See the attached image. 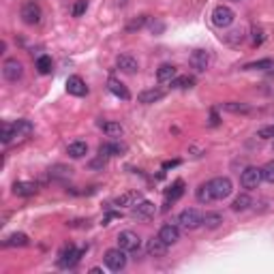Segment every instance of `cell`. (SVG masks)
I'll return each instance as SVG.
<instances>
[{"mask_svg":"<svg viewBox=\"0 0 274 274\" xmlns=\"http://www.w3.org/2000/svg\"><path fill=\"white\" fill-rule=\"evenodd\" d=\"M159 238H161L163 242H167V244H176V242L180 240V230H178L176 225L167 223V225H163V227H161Z\"/></svg>","mask_w":274,"mask_h":274,"instance_id":"cell-18","label":"cell"},{"mask_svg":"<svg viewBox=\"0 0 274 274\" xmlns=\"http://www.w3.org/2000/svg\"><path fill=\"white\" fill-rule=\"evenodd\" d=\"M251 206H253V199L249 193H240L232 202V210H236V212H244V210H249Z\"/></svg>","mask_w":274,"mask_h":274,"instance_id":"cell-26","label":"cell"},{"mask_svg":"<svg viewBox=\"0 0 274 274\" xmlns=\"http://www.w3.org/2000/svg\"><path fill=\"white\" fill-rule=\"evenodd\" d=\"M86 9H88V3H86V0H77V3L75 5H73V17H81V15H84L86 13Z\"/></svg>","mask_w":274,"mask_h":274,"instance_id":"cell-36","label":"cell"},{"mask_svg":"<svg viewBox=\"0 0 274 274\" xmlns=\"http://www.w3.org/2000/svg\"><path fill=\"white\" fill-rule=\"evenodd\" d=\"M36 193V185L34 182H15L13 185V195H17V197H30V195H34Z\"/></svg>","mask_w":274,"mask_h":274,"instance_id":"cell-21","label":"cell"},{"mask_svg":"<svg viewBox=\"0 0 274 274\" xmlns=\"http://www.w3.org/2000/svg\"><path fill=\"white\" fill-rule=\"evenodd\" d=\"M257 137H259V140H274V124L259 129V131H257Z\"/></svg>","mask_w":274,"mask_h":274,"instance_id":"cell-38","label":"cell"},{"mask_svg":"<svg viewBox=\"0 0 274 274\" xmlns=\"http://www.w3.org/2000/svg\"><path fill=\"white\" fill-rule=\"evenodd\" d=\"M15 137V129H13V124H9L5 122L3 126H0V140H3V144H9Z\"/></svg>","mask_w":274,"mask_h":274,"instance_id":"cell-33","label":"cell"},{"mask_svg":"<svg viewBox=\"0 0 274 274\" xmlns=\"http://www.w3.org/2000/svg\"><path fill=\"white\" fill-rule=\"evenodd\" d=\"M146 22H148V17L142 15L140 20H135V22H131V24H129V30H137V28H142V26H144Z\"/></svg>","mask_w":274,"mask_h":274,"instance_id":"cell-39","label":"cell"},{"mask_svg":"<svg viewBox=\"0 0 274 274\" xmlns=\"http://www.w3.org/2000/svg\"><path fill=\"white\" fill-rule=\"evenodd\" d=\"M210 52L208 50H195L191 54V67H193L197 73H204L210 67Z\"/></svg>","mask_w":274,"mask_h":274,"instance_id":"cell-10","label":"cell"},{"mask_svg":"<svg viewBox=\"0 0 274 274\" xmlns=\"http://www.w3.org/2000/svg\"><path fill=\"white\" fill-rule=\"evenodd\" d=\"M122 152H126V146H124L122 142H118V140L99 146V157H103V159H109V157H120Z\"/></svg>","mask_w":274,"mask_h":274,"instance_id":"cell-11","label":"cell"},{"mask_svg":"<svg viewBox=\"0 0 274 274\" xmlns=\"http://www.w3.org/2000/svg\"><path fill=\"white\" fill-rule=\"evenodd\" d=\"M126 3H129V0H118V5H120V7H124Z\"/></svg>","mask_w":274,"mask_h":274,"instance_id":"cell-42","label":"cell"},{"mask_svg":"<svg viewBox=\"0 0 274 274\" xmlns=\"http://www.w3.org/2000/svg\"><path fill=\"white\" fill-rule=\"evenodd\" d=\"M223 109H225V112H232V114H249L251 112V107L249 105H246V103H225L223 105Z\"/></svg>","mask_w":274,"mask_h":274,"instance_id":"cell-32","label":"cell"},{"mask_svg":"<svg viewBox=\"0 0 274 274\" xmlns=\"http://www.w3.org/2000/svg\"><path fill=\"white\" fill-rule=\"evenodd\" d=\"M71 171L73 169H67V167H54V176H62V178H67V176H71Z\"/></svg>","mask_w":274,"mask_h":274,"instance_id":"cell-40","label":"cell"},{"mask_svg":"<svg viewBox=\"0 0 274 274\" xmlns=\"http://www.w3.org/2000/svg\"><path fill=\"white\" fill-rule=\"evenodd\" d=\"M116 67L120 69L122 73H129V75H131V73H135L137 69H140V62H137L131 54H120V56L116 58Z\"/></svg>","mask_w":274,"mask_h":274,"instance_id":"cell-15","label":"cell"},{"mask_svg":"<svg viewBox=\"0 0 274 274\" xmlns=\"http://www.w3.org/2000/svg\"><path fill=\"white\" fill-rule=\"evenodd\" d=\"M107 88H109V93L116 95L118 99H122V101H129V99H131V93H129V90H126V86L122 84L120 79L109 77V79H107Z\"/></svg>","mask_w":274,"mask_h":274,"instance_id":"cell-16","label":"cell"},{"mask_svg":"<svg viewBox=\"0 0 274 274\" xmlns=\"http://www.w3.org/2000/svg\"><path fill=\"white\" fill-rule=\"evenodd\" d=\"M261 171H263V180L270 182V185H274V161H268L266 165L261 167Z\"/></svg>","mask_w":274,"mask_h":274,"instance_id":"cell-35","label":"cell"},{"mask_svg":"<svg viewBox=\"0 0 274 274\" xmlns=\"http://www.w3.org/2000/svg\"><path fill=\"white\" fill-rule=\"evenodd\" d=\"M3 75L5 79L9 81H17V79H22L24 75V65L17 58H9L3 62Z\"/></svg>","mask_w":274,"mask_h":274,"instance_id":"cell-7","label":"cell"},{"mask_svg":"<svg viewBox=\"0 0 274 274\" xmlns=\"http://www.w3.org/2000/svg\"><path fill=\"white\" fill-rule=\"evenodd\" d=\"M176 75H178V71H176V67H173V65H161L157 69V79L161 81V84H165V81H173V79H176Z\"/></svg>","mask_w":274,"mask_h":274,"instance_id":"cell-24","label":"cell"},{"mask_svg":"<svg viewBox=\"0 0 274 274\" xmlns=\"http://www.w3.org/2000/svg\"><path fill=\"white\" fill-rule=\"evenodd\" d=\"M178 163H180V161H167L165 165H163V169H171V167H176Z\"/></svg>","mask_w":274,"mask_h":274,"instance_id":"cell-41","label":"cell"},{"mask_svg":"<svg viewBox=\"0 0 274 274\" xmlns=\"http://www.w3.org/2000/svg\"><path fill=\"white\" fill-rule=\"evenodd\" d=\"M52 67H54V62H52L50 56H39V58H36V71H39L41 75H50Z\"/></svg>","mask_w":274,"mask_h":274,"instance_id":"cell-30","label":"cell"},{"mask_svg":"<svg viewBox=\"0 0 274 274\" xmlns=\"http://www.w3.org/2000/svg\"><path fill=\"white\" fill-rule=\"evenodd\" d=\"M195 197L199 204H210L214 202V193H212V187H210V182H204V185H199L197 191H195Z\"/></svg>","mask_w":274,"mask_h":274,"instance_id":"cell-23","label":"cell"},{"mask_svg":"<svg viewBox=\"0 0 274 274\" xmlns=\"http://www.w3.org/2000/svg\"><path fill=\"white\" fill-rule=\"evenodd\" d=\"M261 180H263V171L259 167H246L242 171V176H240V185L244 189L253 191V189H257L261 185Z\"/></svg>","mask_w":274,"mask_h":274,"instance_id":"cell-5","label":"cell"},{"mask_svg":"<svg viewBox=\"0 0 274 274\" xmlns=\"http://www.w3.org/2000/svg\"><path fill=\"white\" fill-rule=\"evenodd\" d=\"M67 154H69L71 159H81V157H86V154H88V144H86V142H81V140L71 142V144H69V148H67Z\"/></svg>","mask_w":274,"mask_h":274,"instance_id":"cell-20","label":"cell"},{"mask_svg":"<svg viewBox=\"0 0 274 274\" xmlns=\"http://www.w3.org/2000/svg\"><path fill=\"white\" fill-rule=\"evenodd\" d=\"M118 246H120L122 251H126V253H133V251H137L142 246V240H140V236H137L135 232H120L118 234Z\"/></svg>","mask_w":274,"mask_h":274,"instance_id":"cell-6","label":"cell"},{"mask_svg":"<svg viewBox=\"0 0 274 274\" xmlns=\"http://www.w3.org/2000/svg\"><path fill=\"white\" fill-rule=\"evenodd\" d=\"M81 253H84V251H75V246H73V244L65 246V251L60 253V266H65V268L75 266V263L79 261V257H81Z\"/></svg>","mask_w":274,"mask_h":274,"instance_id":"cell-14","label":"cell"},{"mask_svg":"<svg viewBox=\"0 0 274 274\" xmlns=\"http://www.w3.org/2000/svg\"><path fill=\"white\" fill-rule=\"evenodd\" d=\"M274 62L270 58L266 60H257V62H249V65H244V71H263V69H272Z\"/></svg>","mask_w":274,"mask_h":274,"instance_id":"cell-31","label":"cell"},{"mask_svg":"<svg viewBox=\"0 0 274 274\" xmlns=\"http://www.w3.org/2000/svg\"><path fill=\"white\" fill-rule=\"evenodd\" d=\"M142 199V193L140 191H126V193H122L120 197H116V206L120 208H133L137 202Z\"/></svg>","mask_w":274,"mask_h":274,"instance_id":"cell-19","label":"cell"},{"mask_svg":"<svg viewBox=\"0 0 274 274\" xmlns=\"http://www.w3.org/2000/svg\"><path fill=\"white\" fill-rule=\"evenodd\" d=\"M234 22H236L234 9H230L227 5H218V7H214V11H212V24L216 26V28H230Z\"/></svg>","mask_w":274,"mask_h":274,"instance_id":"cell-1","label":"cell"},{"mask_svg":"<svg viewBox=\"0 0 274 274\" xmlns=\"http://www.w3.org/2000/svg\"><path fill=\"white\" fill-rule=\"evenodd\" d=\"M236 3H240V0H236Z\"/></svg>","mask_w":274,"mask_h":274,"instance_id":"cell-43","label":"cell"},{"mask_svg":"<svg viewBox=\"0 0 274 274\" xmlns=\"http://www.w3.org/2000/svg\"><path fill=\"white\" fill-rule=\"evenodd\" d=\"M263 41H266V32H263L261 28H257V26H255V28H253V45L257 48V45H261Z\"/></svg>","mask_w":274,"mask_h":274,"instance_id":"cell-37","label":"cell"},{"mask_svg":"<svg viewBox=\"0 0 274 274\" xmlns=\"http://www.w3.org/2000/svg\"><path fill=\"white\" fill-rule=\"evenodd\" d=\"M154 214H157V206L148 202V199H140V202L133 206V216L140 218V221H148Z\"/></svg>","mask_w":274,"mask_h":274,"instance_id":"cell-9","label":"cell"},{"mask_svg":"<svg viewBox=\"0 0 274 274\" xmlns=\"http://www.w3.org/2000/svg\"><path fill=\"white\" fill-rule=\"evenodd\" d=\"M22 20H24V24H28V26H36L41 22V17H43V13H41V7L36 5V3H26L24 7H22Z\"/></svg>","mask_w":274,"mask_h":274,"instance_id":"cell-8","label":"cell"},{"mask_svg":"<svg viewBox=\"0 0 274 274\" xmlns=\"http://www.w3.org/2000/svg\"><path fill=\"white\" fill-rule=\"evenodd\" d=\"M182 193H185V182L182 180H176L173 185L165 191V199H167V204L169 202H176V199H180L182 197Z\"/></svg>","mask_w":274,"mask_h":274,"instance_id":"cell-25","label":"cell"},{"mask_svg":"<svg viewBox=\"0 0 274 274\" xmlns=\"http://www.w3.org/2000/svg\"><path fill=\"white\" fill-rule=\"evenodd\" d=\"M178 223L185 227V230H197V227L204 225V214L199 212L197 208H187V210H182L180 212Z\"/></svg>","mask_w":274,"mask_h":274,"instance_id":"cell-2","label":"cell"},{"mask_svg":"<svg viewBox=\"0 0 274 274\" xmlns=\"http://www.w3.org/2000/svg\"><path fill=\"white\" fill-rule=\"evenodd\" d=\"M167 242H163L159 236L157 238H150L148 242H146V253L150 255V257H165L167 255Z\"/></svg>","mask_w":274,"mask_h":274,"instance_id":"cell-12","label":"cell"},{"mask_svg":"<svg viewBox=\"0 0 274 274\" xmlns=\"http://www.w3.org/2000/svg\"><path fill=\"white\" fill-rule=\"evenodd\" d=\"M103 261H105V266L112 270V272H120L126 266V251H122L120 246H118V249H109L105 253Z\"/></svg>","mask_w":274,"mask_h":274,"instance_id":"cell-3","label":"cell"},{"mask_svg":"<svg viewBox=\"0 0 274 274\" xmlns=\"http://www.w3.org/2000/svg\"><path fill=\"white\" fill-rule=\"evenodd\" d=\"M171 86L173 88H193L195 86V79L193 77H189V75H180L171 81Z\"/></svg>","mask_w":274,"mask_h":274,"instance_id":"cell-34","label":"cell"},{"mask_svg":"<svg viewBox=\"0 0 274 274\" xmlns=\"http://www.w3.org/2000/svg\"><path fill=\"white\" fill-rule=\"evenodd\" d=\"M28 236L26 234H11V236H7V240H5V246H28Z\"/></svg>","mask_w":274,"mask_h":274,"instance_id":"cell-27","label":"cell"},{"mask_svg":"<svg viewBox=\"0 0 274 274\" xmlns=\"http://www.w3.org/2000/svg\"><path fill=\"white\" fill-rule=\"evenodd\" d=\"M13 129H15V137H26L32 133V122L30 120H17L13 122Z\"/></svg>","mask_w":274,"mask_h":274,"instance_id":"cell-28","label":"cell"},{"mask_svg":"<svg viewBox=\"0 0 274 274\" xmlns=\"http://www.w3.org/2000/svg\"><path fill=\"white\" fill-rule=\"evenodd\" d=\"M165 97V90L161 88H150V90H144V93L137 95V101L144 103V105H150V103H157Z\"/></svg>","mask_w":274,"mask_h":274,"instance_id":"cell-17","label":"cell"},{"mask_svg":"<svg viewBox=\"0 0 274 274\" xmlns=\"http://www.w3.org/2000/svg\"><path fill=\"white\" fill-rule=\"evenodd\" d=\"M204 225L208 227V230H216V227H221L223 225V214H218V212H208L204 216Z\"/></svg>","mask_w":274,"mask_h":274,"instance_id":"cell-29","label":"cell"},{"mask_svg":"<svg viewBox=\"0 0 274 274\" xmlns=\"http://www.w3.org/2000/svg\"><path fill=\"white\" fill-rule=\"evenodd\" d=\"M210 187H212V193H214V199H225L232 195L234 191V185L232 180L227 176H218V178H212L210 180Z\"/></svg>","mask_w":274,"mask_h":274,"instance_id":"cell-4","label":"cell"},{"mask_svg":"<svg viewBox=\"0 0 274 274\" xmlns=\"http://www.w3.org/2000/svg\"><path fill=\"white\" fill-rule=\"evenodd\" d=\"M99 126H101V129H103V133H105L107 137H112V140H118V137H122V133H124L122 124H120V122H114V120L101 122Z\"/></svg>","mask_w":274,"mask_h":274,"instance_id":"cell-22","label":"cell"},{"mask_svg":"<svg viewBox=\"0 0 274 274\" xmlns=\"http://www.w3.org/2000/svg\"><path fill=\"white\" fill-rule=\"evenodd\" d=\"M67 93L73 97H84V95H88V86L79 75H71L67 79Z\"/></svg>","mask_w":274,"mask_h":274,"instance_id":"cell-13","label":"cell"}]
</instances>
